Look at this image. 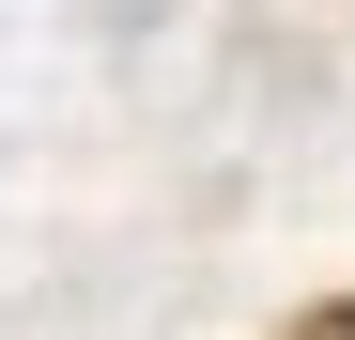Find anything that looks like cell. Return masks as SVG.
I'll use <instances>...</instances> for the list:
<instances>
[{"label": "cell", "instance_id": "cell-1", "mask_svg": "<svg viewBox=\"0 0 355 340\" xmlns=\"http://www.w3.org/2000/svg\"><path fill=\"white\" fill-rule=\"evenodd\" d=\"M278 340H355V294H309V309H293Z\"/></svg>", "mask_w": 355, "mask_h": 340}]
</instances>
